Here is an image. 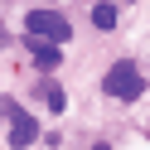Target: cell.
Segmentation results:
<instances>
[{"instance_id":"obj_4","label":"cell","mask_w":150,"mask_h":150,"mask_svg":"<svg viewBox=\"0 0 150 150\" xmlns=\"http://www.w3.org/2000/svg\"><path fill=\"white\" fill-rule=\"evenodd\" d=\"M116 20H121L116 5H107V0H102V5H92V24H97V29H111Z\"/></svg>"},{"instance_id":"obj_7","label":"cell","mask_w":150,"mask_h":150,"mask_svg":"<svg viewBox=\"0 0 150 150\" xmlns=\"http://www.w3.org/2000/svg\"><path fill=\"white\" fill-rule=\"evenodd\" d=\"M92 150H111V145H92Z\"/></svg>"},{"instance_id":"obj_2","label":"cell","mask_w":150,"mask_h":150,"mask_svg":"<svg viewBox=\"0 0 150 150\" xmlns=\"http://www.w3.org/2000/svg\"><path fill=\"white\" fill-rule=\"evenodd\" d=\"M24 24H29V34H34V39H44V44H63V39H68V20H63V15L58 10H29V20H24Z\"/></svg>"},{"instance_id":"obj_1","label":"cell","mask_w":150,"mask_h":150,"mask_svg":"<svg viewBox=\"0 0 150 150\" xmlns=\"http://www.w3.org/2000/svg\"><path fill=\"white\" fill-rule=\"evenodd\" d=\"M102 87H107L116 102H136V97H140V87H145V78H140L136 63H116V68L102 78Z\"/></svg>"},{"instance_id":"obj_6","label":"cell","mask_w":150,"mask_h":150,"mask_svg":"<svg viewBox=\"0 0 150 150\" xmlns=\"http://www.w3.org/2000/svg\"><path fill=\"white\" fill-rule=\"evenodd\" d=\"M63 102H68V97H63L58 87H49V111H63Z\"/></svg>"},{"instance_id":"obj_3","label":"cell","mask_w":150,"mask_h":150,"mask_svg":"<svg viewBox=\"0 0 150 150\" xmlns=\"http://www.w3.org/2000/svg\"><path fill=\"white\" fill-rule=\"evenodd\" d=\"M10 121H15V126H10V145H15V150H24V145H29L34 136H39V126H34V116H24L20 107H10Z\"/></svg>"},{"instance_id":"obj_5","label":"cell","mask_w":150,"mask_h":150,"mask_svg":"<svg viewBox=\"0 0 150 150\" xmlns=\"http://www.w3.org/2000/svg\"><path fill=\"white\" fill-rule=\"evenodd\" d=\"M34 58H39V68H58V49L44 39H34Z\"/></svg>"}]
</instances>
